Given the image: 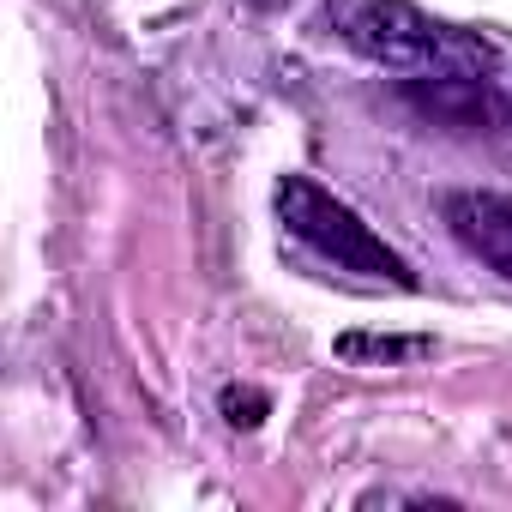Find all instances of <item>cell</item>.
<instances>
[{"label":"cell","instance_id":"obj_1","mask_svg":"<svg viewBox=\"0 0 512 512\" xmlns=\"http://www.w3.org/2000/svg\"><path fill=\"white\" fill-rule=\"evenodd\" d=\"M320 31L392 73H488V43L428 19L416 0H320Z\"/></svg>","mask_w":512,"mask_h":512},{"label":"cell","instance_id":"obj_2","mask_svg":"<svg viewBox=\"0 0 512 512\" xmlns=\"http://www.w3.org/2000/svg\"><path fill=\"white\" fill-rule=\"evenodd\" d=\"M278 217H284V229H290L302 247H314L320 260H332L338 272H362V278H386V284H398V290H416V272L398 260V253H392L344 199H332L320 181L284 175V181H278Z\"/></svg>","mask_w":512,"mask_h":512},{"label":"cell","instance_id":"obj_3","mask_svg":"<svg viewBox=\"0 0 512 512\" xmlns=\"http://www.w3.org/2000/svg\"><path fill=\"white\" fill-rule=\"evenodd\" d=\"M446 229L464 241V253L512 284V193H452Z\"/></svg>","mask_w":512,"mask_h":512},{"label":"cell","instance_id":"obj_4","mask_svg":"<svg viewBox=\"0 0 512 512\" xmlns=\"http://www.w3.org/2000/svg\"><path fill=\"white\" fill-rule=\"evenodd\" d=\"M338 362H422L434 356V338H380V332H350L332 344Z\"/></svg>","mask_w":512,"mask_h":512},{"label":"cell","instance_id":"obj_5","mask_svg":"<svg viewBox=\"0 0 512 512\" xmlns=\"http://www.w3.org/2000/svg\"><path fill=\"white\" fill-rule=\"evenodd\" d=\"M266 410H272L266 392H253V386H223V422H229V428H260Z\"/></svg>","mask_w":512,"mask_h":512},{"label":"cell","instance_id":"obj_6","mask_svg":"<svg viewBox=\"0 0 512 512\" xmlns=\"http://www.w3.org/2000/svg\"><path fill=\"white\" fill-rule=\"evenodd\" d=\"M247 7H253V13H278V7H284V0H247Z\"/></svg>","mask_w":512,"mask_h":512}]
</instances>
